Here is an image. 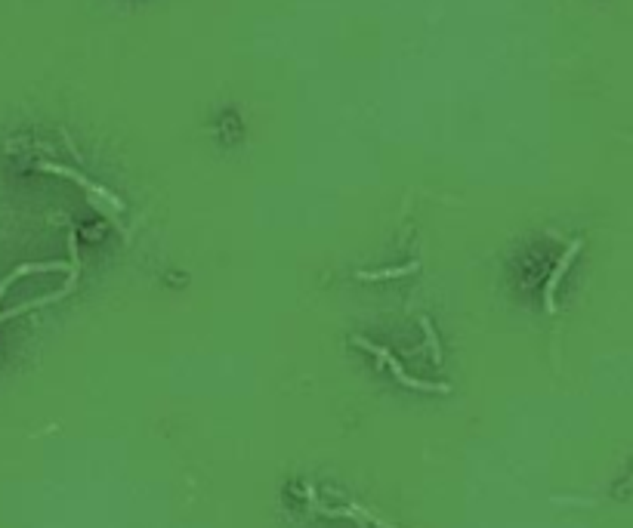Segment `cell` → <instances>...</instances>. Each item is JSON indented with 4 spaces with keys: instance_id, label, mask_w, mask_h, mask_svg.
<instances>
[{
    "instance_id": "1",
    "label": "cell",
    "mask_w": 633,
    "mask_h": 528,
    "mask_svg": "<svg viewBox=\"0 0 633 528\" xmlns=\"http://www.w3.org/2000/svg\"><path fill=\"white\" fill-rule=\"evenodd\" d=\"M353 343L359 346V349H364V352H374L383 364H390L392 377H396V380H399L401 386H408V390H423V392H451V386H448V383H429V380H417V377H408V374H405V368H401V362L390 352V349H383V346L371 343V340H364V337H353Z\"/></svg>"
},
{
    "instance_id": "2",
    "label": "cell",
    "mask_w": 633,
    "mask_h": 528,
    "mask_svg": "<svg viewBox=\"0 0 633 528\" xmlns=\"http://www.w3.org/2000/svg\"><path fill=\"white\" fill-rule=\"evenodd\" d=\"M69 254H71V266H69V281H65L59 291H53V294H47V297H41V300H31V303H22V306H13V309H6V312H0V322H6V318H16V315H22V312H31V309H41V306H47V303H56V300H62L69 291H74V285H78V275H80V259H78V235H74V229H69Z\"/></svg>"
},
{
    "instance_id": "3",
    "label": "cell",
    "mask_w": 633,
    "mask_h": 528,
    "mask_svg": "<svg viewBox=\"0 0 633 528\" xmlns=\"http://www.w3.org/2000/svg\"><path fill=\"white\" fill-rule=\"evenodd\" d=\"M37 167H41V170H43V173H56V176H65V180H74V183H78V185H80V189H84V192H87V195H90V204H93V201H96V198H102V201H106V204L111 207V211H124V204H121V201H118L115 195H111V192H106V189H102V185H96V183H90V180H87V176H80V173H78V170H69V167H59V164H43V161H41V164H37Z\"/></svg>"
},
{
    "instance_id": "4",
    "label": "cell",
    "mask_w": 633,
    "mask_h": 528,
    "mask_svg": "<svg viewBox=\"0 0 633 528\" xmlns=\"http://www.w3.org/2000/svg\"><path fill=\"white\" fill-rule=\"evenodd\" d=\"M584 248L581 241H571L569 248H565V254H562V259L556 263V269H553V275H550V281H547V287H543V309L553 315L556 312V287H560V281H562V275L569 272V266H571V259L578 257V250Z\"/></svg>"
},
{
    "instance_id": "5",
    "label": "cell",
    "mask_w": 633,
    "mask_h": 528,
    "mask_svg": "<svg viewBox=\"0 0 633 528\" xmlns=\"http://www.w3.org/2000/svg\"><path fill=\"white\" fill-rule=\"evenodd\" d=\"M53 269H62V263H22V266H16V269L6 275L3 281H0V300H3L6 287H10L13 281L25 278V275H31V272H53Z\"/></svg>"
},
{
    "instance_id": "6",
    "label": "cell",
    "mask_w": 633,
    "mask_h": 528,
    "mask_svg": "<svg viewBox=\"0 0 633 528\" xmlns=\"http://www.w3.org/2000/svg\"><path fill=\"white\" fill-rule=\"evenodd\" d=\"M420 269V263H405V266H396V269H380V272H355L359 281H383V278H401V275H411Z\"/></svg>"
},
{
    "instance_id": "7",
    "label": "cell",
    "mask_w": 633,
    "mask_h": 528,
    "mask_svg": "<svg viewBox=\"0 0 633 528\" xmlns=\"http://www.w3.org/2000/svg\"><path fill=\"white\" fill-rule=\"evenodd\" d=\"M420 328H423V337H427L429 355H433V362L439 364V362H442V349H439V337H436V331H433V322H429V318L423 315V318H420Z\"/></svg>"
}]
</instances>
